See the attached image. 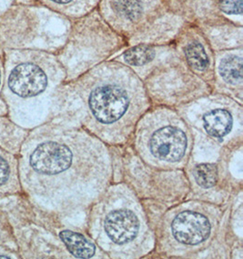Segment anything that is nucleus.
I'll return each instance as SVG.
<instances>
[{"instance_id":"nucleus-1","label":"nucleus","mask_w":243,"mask_h":259,"mask_svg":"<svg viewBox=\"0 0 243 259\" xmlns=\"http://www.w3.org/2000/svg\"><path fill=\"white\" fill-rule=\"evenodd\" d=\"M27 166L46 190L80 193L98 189L109 175L108 154L103 145L86 133L62 132L41 139L27 156Z\"/></svg>"},{"instance_id":"nucleus-2","label":"nucleus","mask_w":243,"mask_h":259,"mask_svg":"<svg viewBox=\"0 0 243 259\" xmlns=\"http://www.w3.org/2000/svg\"><path fill=\"white\" fill-rule=\"evenodd\" d=\"M95 81L86 95L90 125L99 136L118 142L130 134L144 110L141 90H134L117 75Z\"/></svg>"},{"instance_id":"nucleus-3","label":"nucleus","mask_w":243,"mask_h":259,"mask_svg":"<svg viewBox=\"0 0 243 259\" xmlns=\"http://www.w3.org/2000/svg\"><path fill=\"white\" fill-rule=\"evenodd\" d=\"M99 230L109 247L122 255H135L147 226L140 207L131 197H110L99 214Z\"/></svg>"},{"instance_id":"nucleus-4","label":"nucleus","mask_w":243,"mask_h":259,"mask_svg":"<svg viewBox=\"0 0 243 259\" xmlns=\"http://www.w3.org/2000/svg\"><path fill=\"white\" fill-rule=\"evenodd\" d=\"M140 139L149 158L165 166L180 164L189 149L185 125L176 116H156V121L149 124V130L142 131Z\"/></svg>"},{"instance_id":"nucleus-5","label":"nucleus","mask_w":243,"mask_h":259,"mask_svg":"<svg viewBox=\"0 0 243 259\" xmlns=\"http://www.w3.org/2000/svg\"><path fill=\"white\" fill-rule=\"evenodd\" d=\"M169 227L172 240L180 247H197L210 239L214 219L203 206H188L173 214Z\"/></svg>"},{"instance_id":"nucleus-6","label":"nucleus","mask_w":243,"mask_h":259,"mask_svg":"<svg viewBox=\"0 0 243 259\" xmlns=\"http://www.w3.org/2000/svg\"><path fill=\"white\" fill-rule=\"evenodd\" d=\"M48 77L40 67L24 63L11 72L9 78L10 90L18 97L32 98L46 90Z\"/></svg>"},{"instance_id":"nucleus-7","label":"nucleus","mask_w":243,"mask_h":259,"mask_svg":"<svg viewBox=\"0 0 243 259\" xmlns=\"http://www.w3.org/2000/svg\"><path fill=\"white\" fill-rule=\"evenodd\" d=\"M202 125L210 136L216 139H222L229 134L232 128L233 117L227 109L217 107L203 115Z\"/></svg>"},{"instance_id":"nucleus-8","label":"nucleus","mask_w":243,"mask_h":259,"mask_svg":"<svg viewBox=\"0 0 243 259\" xmlns=\"http://www.w3.org/2000/svg\"><path fill=\"white\" fill-rule=\"evenodd\" d=\"M59 237L68 251L77 258H90L96 254V246L79 233L64 230L59 233Z\"/></svg>"},{"instance_id":"nucleus-9","label":"nucleus","mask_w":243,"mask_h":259,"mask_svg":"<svg viewBox=\"0 0 243 259\" xmlns=\"http://www.w3.org/2000/svg\"><path fill=\"white\" fill-rule=\"evenodd\" d=\"M221 75L224 80L237 85L242 80V60L240 57L230 56L224 58L220 66Z\"/></svg>"},{"instance_id":"nucleus-10","label":"nucleus","mask_w":243,"mask_h":259,"mask_svg":"<svg viewBox=\"0 0 243 259\" xmlns=\"http://www.w3.org/2000/svg\"><path fill=\"white\" fill-rule=\"evenodd\" d=\"M185 55L187 60L195 69L203 71L209 65V58L202 46L198 42H192L186 47Z\"/></svg>"},{"instance_id":"nucleus-11","label":"nucleus","mask_w":243,"mask_h":259,"mask_svg":"<svg viewBox=\"0 0 243 259\" xmlns=\"http://www.w3.org/2000/svg\"><path fill=\"white\" fill-rule=\"evenodd\" d=\"M113 9L122 18L136 21L142 13L140 0H113Z\"/></svg>"},{"instance_id":"nucleus-12","label":"nucleus","mask_w":243,"mask_h":259,"mask_svg":"<svg viewBox=\"0 0 243 259\" xmlns=\"http://www.w3.org/2000/svg\"><path fill=\"white\" fill-rule=\"evenodd\" d=\"M155 57L153 49L148 46H138L124 54V60L131 66H143Z\"/></svg>"},{"instance_id":"nucleus-13","label":"nucleus","mask_w":243,"mask_h":259,"mask_svg":"<svg viewBox=\"0 0 243 259\" xmlns=\"http://www.w3.org/2000/svg\"><path fill=\"white\" fill-rule=\"evenodd\" d=\"M193 175L196 182L204 188H212L218 180L217 167L212 164H202L196 166Z\"/></svg>"},{"instance_id":"nucleus-14","label":"nucleus","mask_w":243,"mask_h":259,"mask_svg":"<svg viewBox=\"0 0 243 259\" xmlns=\"http://www.w3.org/2000/svg\"><path fill=\"white\" fill-rule=\"evenodd\" d=\"M13 177V167L8 158L0 153V189H4Z\"/></svg>"},{"instance_id":"nucleus-15","label":"nucleus","mask_w":243,"mask_h":259,"mask_svg":"<svg viewBox=\"0 0 243 259\" xmlns=\"http://www.w3.org/2000/svg\"><path fill=\"white\" fill-rule=\"evenodd\" d=\"M221 8L225 13L240 15L242 13L241 0H221Z\"/></svg>"},{"instance_id":"nucleus-16","label":"nucleus","mask_w":243,"mask_h":259,"mask_svg":"<svg viewBox=\"0 0 243 259\" xmlns=\"http://www.w3.org/2000/svg\"><path fill=\"white\" fill-rule=\"evenodd\" d=\"M52 1H54L56 3H59V4H66V3L70 2L71 0H52Z\"/></svg>"},{"instance_id":"nucleus-17","label":"nucleus","mask_w":243,"mask_h":259,"mask_svg":"<svg viewBox=\"0 0 243 259\" xmlns=\"http://www.w3.org/2000/svg\"><path fill=\"white\" fill-rule=\"evenodd\" d=\"M0 80H1V74H0Z\"/></svg>"}]
</instances>
